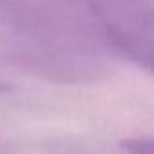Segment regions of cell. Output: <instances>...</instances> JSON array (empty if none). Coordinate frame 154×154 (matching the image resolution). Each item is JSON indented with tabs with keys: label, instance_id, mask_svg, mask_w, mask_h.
Returning <instances> with one entry per match:
<instances>
[{
	"label": "cell",
	"instance_id": "1",
	"mask_svg": "<svg viewBox=\"0 0 154 154\" xmlns=\"http://www.w3.org/2000/svg\"><path fill=\"white\" fill-rule=\"evenodd\" d=\"M0 22L9 38L103 42L85 0H0Z\"/></svg>",
	"mask_w": 154,
	"mask_h": 154
},
{
	"label": "cell",
	"instance_id": "2",
	"mask_svg": "<svg viewBox=\"0 0 154 154\" xmlns=\"http://www.w3.org/2000/svg\"><path fill=\"white\" fill-rule=\"evenodd\" d=\"M85 4L107 49L150 72L154 54L150 0H85Z\"/></svg>",
	"mask_w": 154,
	"mask_h": 154
},
{
	"label": "cell",
	"instance_id": "3",
	"mask_svg": "<svg viewBox=\"0 0 154 154\" xmlns=\"http://www.w3.org/2000/svg\"><path fill=\"white\" fill-rule=\"evenodd\" d=\"M120 149L125 154H154V141L149 136H131L120 140Z\"/></svg>",
	"mask_w": 154,
	"mask_h": 154
},
{
	"label": "cell",
	"instance_id": "4",
	"mask_svg": "<svg viewBox=\"0 0 154 154\" xmlns=\"http://www.w3.org/2000/svg\"><path fill=\"white\" fill-rule=\"evenodd\" d=\"M9 91H13V84H9L6 80H0V94H6Z\"/></svg>",
	"mask_w": 154,
	"mask_h": 154
}]
</instances>
